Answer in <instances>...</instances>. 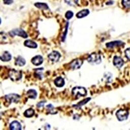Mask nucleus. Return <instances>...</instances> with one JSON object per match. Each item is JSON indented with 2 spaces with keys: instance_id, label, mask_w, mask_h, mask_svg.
Returning <instances> with one entry per match:
<instances>
[{
  "instance_id": "39448f33",
  "label": "nucleus",
  "mask_w": 130,
  "mask_h": 130,
  "mask_svg": "<svg viewBox=\"0 0 130 130\" xmlns=\"http://www.w3.org/2000/svg\"><path fill=\"white\" fill-rule=\"evenodd\" d=\"M9 35L11 37H15V36H19V37H22L24 39L27 38L28 35L26 32L22 29H15L12 30L9 32Z\"/></svg>"
},
{
  "instance_id": "bb28decb",
  "label": "nucleus",
  "mask_w": 130,
  "mask_h": 130,
  "mask_svg": "<svg viewBox=\"0 0 130 130\" xmlns=\"http://www.w3.org/2000/svg\"><path fill=\"white\" fill-rule=\"evenodd\" d=\"M68 24H69L68 22L67 23V25H66V32H64V35H63V37H62V41H64V39H65V38H66V35H67V30H68Z\"/></svg>"
},
{
  "instance_id": "4468645a",
  "label": "nucleus",
  "mask_w": 130,
  "mask_h": 130,
  "mask_svg": "<svg viewBox=\"0 0 130 130\" xmlns=\"http://www.w3.org/2000/svg\"><path fill=\"white\" fill-rule=\"evenodd\" d=\"M54 84L57 87H62L65 85L64 79L62 77H57L54 80Z\"/></svg>"
},
{
  "instance_id": "f3484780",
  "label": "nucleus",
  "mask_w": 130,
  "mask_h": 130,
  "mask_svg": "<svg viewBox=\"0 0 130 130\" xmlns=\"http://www.w3.org/2000/svg\"><path fill=\"white\" fill-rule=\"evenodd\" d=\"M27 95L28 96L29 98L31 99H36L37 96V92L34 89H30L27 92Z\"/></svg>"
},
{
  "instance_id": "dca6fc26",
  "label": "nucleus",
  "mask_w": 130,
  "mask_h": 130,
  "mask_svg": "<svg viewBox=\"0 0 130 130\" xmlns=\"http://www.w3.org/2000/svg\"><path fill=\"white\" fill-rule=\"evenodd\" d=\"M24 46H26V47H29V48H37V46H38L37 44V43L31 40H25L24 42Z\"/></svg>"
},
{
  "instance_id": "f257e3e1",
  "label": "nucleus",
  "mask_w": 130,
  "mask_h": 130,
  "mask_svg": "<svg viewBox=\"0 0 130 130\" xmlns=\"http://www.w3.org/2000/svg\"><path fill=\"white\" fill-rule=\"evenodd\" d=\"M72 92L73 96L74 97L77 96L76 98H78L80 96H86L87 94L86 89L83 87H75L73 88Z\"/></svg>"
},
{
  "instance_id": "6e6552de",
  "label": "nucleus",
  "mask_w": 130,
  "mask_h": 130,
  "mask_svg": "<svg viewBox=\"0 0 130 130\" xmlns=\"http://www.w3.org/2000/svg\"><path fill=\"white\" fill-rule=\"evenodd\" d=\"M83 64V61L81 59H74L70 64V67L72 70H77L81 68V65Z\"/></svg>"
},
{
  "instance_id": "423d86ee",
  "label": "nucleus",
  "mask_w": 130,
  "mask_h": 130,
  "mask_svg": "<svg viewBox=\"0 0 130 130\" xmlns=\"http://www.w3.org/2000/svg\"><path fill=\"white\" fill-rule=\"evenodd\" d=\"M5 99L9 103H12V102H17L20 99V96L16 94H9L5 96Z\"/></svg>"
},
{
  "instance_id": "cd10ccee",
  "label": "nucleus",
  "mask_w": 130,
  "mask_h": 130,
  "mask_svg": "<svg viewBox=\"0 0 130 130\" xmlns=\"http://www.w3.org/2000/svg\"><path fill=\"white\" fill-rule=\"evenodd\" d=\"M46 108H47V109L50 111V112H52V111L54 109V107H53V106L52 105V104H50V105H47V106H46Z\"/></svg>"
},
{
  "instance_id": "5701e85b",
  "label": "nucleus",
  "mask_w": 130,
  "mask_h": 130,
  "mask_svg": "<svg viewBox=\"0 0 130 130\" xmlns=\"http://www.w3.org/2000/svg\"><path fill=\"white\" fill-rule=\"evenodd\" d=\"M122 4L125 8L130 9V0H122Z\"/></svg>"
},
{
  "instance_id": "4be33fe9",
  "label": "nucleus",
  "mask_w": 130,
  "mask_h": 130,
  "mask_svg": "<svg viewBox=\"0 0 130 130\" xmlns=\"http://www.w3.org/2000/svg\"><path fill=\"white\" fill-rule=\"evenodd\" d=\"M90 100H91V98H87V99L84 100H83L81 102H80V103H79V104H77V105H74L75 107L77 108V107H81L83 106V105H85V104H86L89 101H90Z\"/></svg>"
},
{
  "instance_id": "f03ea898",
  "label": "nucleus",
  "mask_w": 130,
  "mask_h": 130,
  "mask_svg": "<svg viewBox=\"0 0 130 130\" xmlns=\"http://www.w3.org/2000/svg\"><path fill=\"white\" fill-rule=\"evenodd\" d=\"M87 61L89 63L92 64H99L102 62V57L99 54L93 53L89 55Z\"/></svg>"
},
{
  "instance_id": "1a4fd4ad",
  "label": "nucleus",
  "mask_w": 130,
  "mask_h": 130,
  "mask_svg": "<svg viewBox=\"0 0 130 130\" xmlns=\"http://www.w3.org/2000/svg\"><path fill=\"white\" fill-rule=\"evenodd\" d=\"M113 64L115 65V67H117L118 68H120L122 67L124 65V61L120 57L118 56H115L113 58Z\"/></svg>"
},
{
  "instance_id": "aec40b11",
  "label": "nucleus",
  "mask_w": 130,
  "mask_h": 130,
  "mask_svg": "<svg viewBox=\"0 0 130 130\" xmlns=\"http://www.w3.org/2000/svg\"><path fill=\"white\" fill-rule=\"evenodd\" d=\"M35 115V110L32 109V108H29L28 109H27L26 111L24 112V115L27 118H31L32 116Z\"/></svg>"
},
{
  "instance_id": "9d476101",
  "label": "nucleus",
  "mask_w": 130,
  "mask_h": 130,
  "mask_svg": "<svg viewBox=\"0 0 130 130\" xmlns=\"http://www.w3.org/2000/svg\"><path fill=\"white\" fill-rule=\"evenodd\" d=\"M43 57L41 55H36L34 57L32 58L31 59V62L32 64L35 65V66H39V65L42 64L43 62Z\"/></svg>"
},
{
  "instance_id": "393cba45",
  "label": "nucleus",
  "mask_w": 130,
  "mask_h": 130,
  "mask_svg": "<svg viewBox=\"0 0 130 130\" xmlns=\"http://www.w3.org/2000/svg\"><path fill=\"white\" fill-rule=\"evenodd\" d=\"M125 55H126V57L130 61V47L126 50V51H125Z\"/></svg>"
},
{
  "instance_id": "7ed1b4c3",
  "label": "nucleus",
  "mask_w": 130,
  "mask_h": 130,
  "mask_svg": "<svg viewBox=\"0 0 130 130\" xmlns=\"http://www.w3.org/2000/svg\"><path fill=\"white\" fill-rule=\"evenodd\" d=\"M117 118L119 121H124L127 120L129 116V112L126 109H119L116 113Z\"/></svg>"
},
{
  "instance_id": "a878e982",
  "label": "nucleus",
  "mask_w": 130,
  "mask_h": 130,
  "mask_svg": "<svg viewBox=\"0 0 130 130\" xmlns=\"http://www.w3.org/2000/svg\"><path fill=\"white\" fill-rule=\"evenodd\" d=\"M46 101H42V102H39V104H37V107L38 108H41L42 107H44V104H46Z\"/></svg>"
},
{
  "instance_id": "c85d7f7f",
  "label": "nucleus",
  "mask_w": 130,
  "mask_h": 130,
  "mask_svg": "<svg viewBox=\"0 0 130 130\" xmlns=\"http://www.w3.org/2000/svg\"><path fill=\"white\" fill-rule=\"evenodd\" d=\"M5 4L6 5H10L13 3V0H3Z\"/></svg>"
},
{
  "instance_id": "2eb2a0df",
  "label": "nucleus",
  "mask_w": 130,
  "mask_h": 130,
  "mask_svg": "<svg viewBox=\"0 0 130 130\" xmlns=\"http://www.w3.org/2000/svg\"><path fill=\"white\" fill-rule=\"evenodd\" d=\"M89 13H90V11H89V9H83V10L77 12V14H76V17L77 18H83L85 16H88Z\"/></svg>"
},
{
  "instance_id": "a211bd4d",
  "label": "nucleus",
  "mask_w": 130,
  "mask_h": 130,
  "mask_svg": "<svg viewBox=\"0 0 130 130\" xmlns=\"http://www.w3.org/2000/svg\"><path fill=\"white\" fill-rule=\"evenodd\" d=\"M25 63H26V61H25V59L21 56H18L16 59V62H15V64L18 66H20V67H23L25 64Z\"/></svg>"
},
{
  "instance_id": "6ab92c4d",
  "label": "nucleus",
  "mask_w": 130,
  "mask_h": 130,
  "mask_svg": "<svg viewBox=\"0 0 130 130\" xmlns=\"http://www.w3.org/2000/svg\"><path fill=\"white\" fill-rule=\"evenodd\" d=\"M35 6L40 9H42V10H48L49 9L48 5L45 3H39V2L35 3Z\"/></svg>"
},
{
  "instance_id": "0eeeda50",
  "label": "nucleus",
  "mask_w": 130,
  "mask_h": 130,
  "mask_svg": "<svg viewBox=\"0 0 130 130\" xmlns=\"http://www.w3.org/2000/svg\"><path fill=\"white\" fill-rule=\"evenodd\" d=\"M48 59L52 62H57L61 58V54L60 53L57 51H53L52 53H50L48 55Z\"/></svg>"
},
{
  "instance_id": "9b49d317",
  "label": "nucleus",
  "mask_w": 130,
  "mask_h": 130,
  "mask_svg": "<svg viewBox=\"0 0 130 130\" xmlns=\"http://www.w3.org/2000/svg\"><path fill=\"white\" fill-rule=\"evenodd\" d=\"M124 43L120 40H116V41H112L111 42H108L106 44V47L108 48H113L115 47H118V46H123Z\"/></svg>"
},
{
  "instance_id": "b1692460",
  "label": "nucleus",
  "mask_w": 130,
  "mask_h": 130,
  "mask_svg": "<svg viewBox=\"0 0 130 130\" xmlns=\"http://www.w3.org/2000/svg\"><path fill=\"white\" fill-rule=\"evenodd\" d=\"M73 16H74V13H73L72 11H70V10L67 11V12H66V14H65V17H66V18H67V20L71 19Z\"/></svg>"
},
{
  "instance_id": "412c9836",
  "label": "nucleus",
  "mask_w": 130,
  "mask_h": 130,
  "mask_svg": "<svg viewBox=\"0 0 130 130\" xmlns=\"http://www.w3.org/2000/svg\"><path fill=\"white\" fill-rule=\"evenodd\" d=\"M65 3L70 6H76L78 5L79 0H64Z\"/></svg>"
},
{
  "instance_id": "f8f14e48",
  "label": "nucleus",
  "mask_w": 130,
  "mask_h": 130,
  "mask_svg": "<svg viewBox=\"0 0 130 130\" xmlns=\"http://www.w3.org/2000/svg\"><path fill=\"white\" fill-rule=\"evenodd\" d=\"M9 128L11 130H21L22 129V125L18 121H13L10 123Z\"/></svg>"
},
{
  "instance_id": "20e7f679",
  "label": "nucleus",
  "mask_w": 130,
  "mask_h": 130,
  "mask_svg": "<svg viewBox=\"0 0 130 130\" xmlns=\"http://www.w3.org/2000/svg\"><path fill=\"white\" fill-rule=\"evenodd\" d=\"M9 77L10 78V79L14 81H19L22 79V73L19 71H17L16 70H10L9 72Z\"/></svg>"
},
{
  "instance_id": "ddd939ff",
  "label": "nucleus",
  "mask_w": 130,
  "mask_h": 130,
  "mask_svg": "<svg viewBox=\"0 0 130 130\" xmlns=\"http://www.w3.org/2000/svg\"><path fill=\"white\" fill-rule=\"evenodd\" d=\"M0 59L2 61L4 62H8L10 61L12 59V55H10V53L8 52H4L2 53V56L0 57Z\"/></svg>"
}]
</instances>
